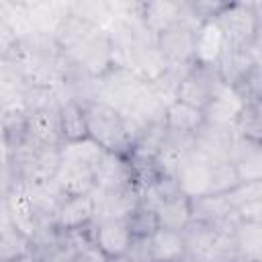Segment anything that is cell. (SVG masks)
Masks as SVG:
<instances>
[{"mask_svg":"<svg viewBox=\"0 0 262 262\" xmlns=\"http://www.w3.org/2000/svg\"><path fill=\"white\" fill-rule=\"evenodd\" d=\"M151 82L143 80L137 72L113 66L104 76L96 78V100L106 102L121 115L131 113Z\"/></svg>","mask_w":262,"mask_h":262,"instance_id":"cell-1","label":"cell"},{"mask_svg":"<svg viewBox=\"0 0 262 262\" xmlns=\"http://www.w3.org/2000/svg\"><path fill=\"white\" fill-rule=\"evenodd\" d=\"M84 111L88 121V137L98 141L106 151L129 156L131 143L121 113L100 100L84 104Z\"/></svg>","mask_w":262,"mask_h":262,"instance_id":"cell-2","label":"cell"},{"mask_svg":"<svg viewBox=\"0 0 262 262\" xmlns=\"http://www.w3.org/2000/svg\"><path fill=\"white\" fill-rule=\"evenodd\" d=\"M215 23L225 35L229 45L250 47L258 35V16L254 10V2H225L223 10L217 14Z\"/></svg>","mask_w":262,"mask_h":262,"instance_id":"cell-3","label":"cell"},{"mask_svg":"<svg viewBox=\"0 0 262 262\" xmlns=\"http://www.w3.org/2000/svg\"><path fill=\"white\" fill-rule=\"evenodd\" d=\"M68 59L78 66L82 72H86L92 78L104 76L115 63H113V45H111V35L102 27L94 35H90L86 41L76 45L70 51H63Z\"/></svg>","mask_w":262,"mask_h":262,"instance_id":"cell-4","label":"cell"},{"mask_svg":"<svg viewBox=\"0 0 262 262\" xmlns=\"http://www.w3.org/2000/svg\"><path fill=\"white\" fill-rule=\"evenodd\" d=\"M221 84L223 82H221L215 66H201L194 61L192 70L188 72V76L180 82V86L176 90V100L190 104L199 111H205Z\"/></svg>","mask_w":262,"mask_h":262,"instance_id":"cell-5","label":"cell"},{"mask_svg":"<svg viewBox=\"0 0 262 262\" xmlns=\"http://www.w3.org/2000/svg\"><path fill=\"white\" fill-rule=\"evenodd\" d=\"M94 188L100 192H123L135 188L133 166L127 156L106 151L94 172Z\"/></svg>","mask_w":262,"mask_h":262,"instance_id":"cell-6","label":"cell"},{"mask_svg":"<svg viewBox=\"0 0 262 262\" xmlns=\"http://www.w3.org/2000/svg\"><path fill=\"white\" fill-rule=\"evenodd\" d=\"M196 27L188 23H176L158 35V49L162 51L168 66L174 63H192L194 61V37Z\"/></svg>","mask_w":262,"mask_h":262,"instance_id":"cell-7","label":"cell"},{"mask_svg":"<svg viewBox=\"0 0 262 262\" xmlns=\"http://www.w3.org/2000/svg\"><path fill=\"white\" fill-rule=\"evenodd\" d=\"M178 184L182 194L188 196L190 201L211 192V160L201 151H196L194 145L180 166Z\"/></svg>","mask_w":262,"mask_h":262,"instance_id":"cell-8","label":"cell"},{"mask_svg":"<svg viewBox=\"0 0 262 262\" xmlns=\"http://www.w3.org/2000/svg\"><path fill=\"white\" fill-rule=\"evenodd\" d=\"M237 139L235 125H215L205 123L194 133V149L207 156L211 162L215 160H229L233 143Z\"/></svg>","mask_w":262,"mask_h":262,"instance_id":"cell-9","label":"cell"},{"mask_svg":"<svg viewBox=\"0 0 262 262\" xmlns=\"http://www.w3.org/2000/svg\"><path fill=\"white\" fill-rule=\"evenodd\" d=\"M90 194L94 199L92 225H98V223L111 221V219H127L139 205L137 188H129L123 192H100L94 188Z\"/></svg>","mask_w":262,"mask_h":262,"instance_id":"cell-10","label":"cell"},{"mask_svg":"<svg viewBox=\"0 0 262 262\" xmlns=\"http://www.w3.org/2000/svg\"><path fill=\"white\" fill-rule=\"evenodd\" d=\"M244 100L239 98V94L235 92V88L221 84L217 88V92L213 94L211 102L207 104V108L203 111L205 115V123H215V125H235V121L239 119L242 111H244Z\"/></svg>","mask_w":262,"mask_h":262,"instance_id":"cell-11","label":"cell"},{"mask_svg":"<svg viewBox=\"0 0 262 262\" xmlns=\"http://www.w3.org/2000/svg\"><path fill=\"white\" fill-rule=\"evenodd\" d=\"M29 137H33L37 143L47 147H61L63 133H61L59 106H49L29 113Z\"/></svg>","mask_w":262,"mask_h":262,"instance_id":"cell-12","label":"cell"},{"mask_svg":"<svg viewBox=\"0 0 262 262\" xmlns=\"http://www.w3.org/2000/svg\"><path fill=\"white\" fill-rule=\"evenodd\" d=\"M256 66L252 53L246 49V47H237V45H229L225 41V49L221 51L215 68H217V74L221 78L223 84L227 86H235L252 68Z\"/></svg>","mask_w":262,"mask_h":262,"instance_id":"cell-13","label":"cell"},{"mask_svg":"<svg viewBox=\"0 0 262 262\" xmlns=\"http://www.w3.org/2000/svg\"><path fill=\"white\" fill-rule=\"evenodd\" d=\"M94 227V239L96 244L102 248V252L113 258V256H125L133 235L129 231V225L125 219H111V221H102Z\"/></svg>","mask_w":262,"mask_h":262,"instance_id":"cell-14","label":"cell"},{"mask_svg":"<svg viewBox=\"0 0 262 262\" xmlns=\"http://www.w3.org/2000/svg\"><path fill=\"white\" fill-rule=\"evenodd\" d=\"M98 29H102L100 25L72 12V4H70V12L57 23L55 31H53V37L55 41L59 43V47L63 51H70L74 49L76 45H80L82 41H86L90 35H94Z\"/></svg>","mask_w":262,"mask_h":262,"instance_id":"cell-15","label":"cell"},{"mask_svg":"<svg viewBox=\"0 0 262 262\" xmlns=\"http://www.w3.org/2000/svg\"><path fill=\"white\" fill-rule=\"evenodd\" d=\"M94 219V199L92 194L70 196L59 207L55 215V227L61 231H72L90 225Z\"/></svg>","mask_w":262,"mask_h":262,"instance_id":"cell-16","label":"cell"},{"mask_svg":"<svg viewBox=\"0 0 262 262\" xmlns=\"http://www.w3.org/2000/svg\"><path fill=\"white\" fill-rule=\"evenodd\" d=\"M141 16L145 27L158 37L182 18V0H154L141 2Z\"/></svg>","mask_w":262,"mask_h":262,"instance_id":"cell-17","label":"cell"},{"mask_svg":"<svg viewBox=\"0 0 262 262\" xmlns=\"http://www.w3.org/2000/svg\"><path fill=\"white\" fill-rule=\"evenodd\" d=\"M190 209H192V221H201L211 227H217L237 211L225 194H205L192 199Z\"/></svg>","mask_w":262,"mask_h":262,"instance_id":"cell-18","label":"cell"},{"mask_svg":"<svg viewBox=\"0 0 262 262\" xmlns=\"http://www.w3.org/2000/svg\"><path fill=\"white\" fill-rule=\"evenodd\" d=\"M229 160L235 164L242 180H262V145L237 135Z\"/></svg>","mask_w":262,"mask_h":262,"instance_id":"cell-19","label":"cell"},{"mask_svg":"<svg viewBox=\"0 0 262 262\" xmlns=\"http://www.w3.org/2000/svg\"><path fill=\"white\" fill-rule=\"evenodd\" d=\"M225 49V35L215 20L205 23L194 37V61L201 66H215Z\"/></svg>","mask_w":262,"mask_h":262,"instance_id":"cell-20","label":"cell"},{"mask_svg":"<svg viewBox=\"0 0 262 262\" xmlns=\"http://www.w3.org/2000/svg\"><path fill=\"white\" fill-rule=\"evenodd\" d=\"M59 154H61V162L63 164L96 170L98 164L102 162V158L106 156V149L98 141H94L92 137H86V139H80V141L63 143L59 147Z\"/></svg>","mask_w":262,"mask_h":262,"instance_id":"cell-21","label":"cell"},{"mask_svg":"<svg viewBox=\"0 0 262 262\" xmlns=\"http://www.w3.org/2000/svg\"><path fill=\"white\" fill-rule=\"evenodd\" d=\"M166 127L172 133H182V135H194L203 125H205V115L203 111L184 104L180 100H174L166 106V115H164Z\"/></svg>","mask_w":262,"mask_h":262,"instance_id":"cell-22","label":"cell"},{"mask_svg":"<svg viewBox=\"0 0 262 262\" xmlns=\"http://www.w3.org/2000/svg\"><path fill=\"white\" fill-rule=\"evenodd\" d=\"M94 172L90 168H80V166H72V164H63L57 170L55 182L57 186L63 190L66 196H82V194H90L94 190Z\"/></svg>","mask_w":262,"mask_h":262,"instance_id":"cell-23","label":"cell"},{"mask_svg":"<svg viewBox=\"0 0 262 262\" xmlns=\"http://www.w3.org/2000/svg\"><path fill=\"white\" fill-rule=\"evenodd\" d=\"M0 248H2V262L18 260L35 250L33 239L25 231H20L8 219V215L4 211H2V244H0Z\"/></svg>","mask_w":262,"mask_h":262,"instance_id":"cell-24","label":"cell"},{"mask_svg":"<svg viewBox=\"0 0 262 262\" xmlns=\"http://www.w3.org/2000/svg\"><path fill=\"white\" fill-rule=\"evenodd\" d=\"M158 219H160V229H174L182 231L190 221H192V209H190V199L180 194L170 201H164L156 209Z\"/></svg>","mask_w":262,"mask_h":262,"instance_id":"cell-25","label":"cell"},{"mask_svg":"<svg viewBox=\"0 0 262 262\" xmlns=\"http://www.w3.org/2000/svg\"><path fill=\"white\" fill-rule=\"evenodd\" d=\"M151 248L156 262H180L186 256L184 235L174 229H158L151 235Z\"/></svg>","mask_w":262,"mask_h":262,"instance_id":"cell-26","label":"cell"},{"mask_svg":"<svg viewBox=\"0 0 262 262\" xmlns=\"http://www.w3.org/2000/svg\"><path fill=\"white\" fill-rule=\"evenodd\" d=\"M59 119H61V133H63V143L68 141H80L88 137V121H86V111L84 104L70 100L59 106Z\"/></svg>","mask_w":262,"mask_h":262,"instance_id":"cell-27","label":"cell"},{"mask_svg":"<svg viewBox=\"0 0 262 262\" xmlns=\"http://www.w3.org/2000/svg\"><path fill=\"white\" fill-rule=\"evenodd\" d=\"M166 135H168V127H166V121H154L145 127V131L139 135V139L131 145V151L129 156H135V158H156L162 143L166 141Z\"/></svg>","mask_w":262,"mask_h":262,"instance_id":"cell-28","label":"cell"},{"mask_svg":"<svg viewBox=\"0 0 262 262\" xmlns=\"http://www.w3.org/2000/svg\"><path fill=\"white\" fill-rule=\"evenodd\" d=\"M239 182H242V178L231 160L211 162V192L209 194H227Z\"/></svg>","mask_w":262,"mask_h":262,"instance_id":"cell-29","label":"cell"},{"mask_svg":"<svg viewBox=\"0 0 262 262\" xmlns=\"http://www.w3.org/2000/svg\"><path fill=\"white\" fill-rule=\"evenodd\" d=\"M235 242L239 250V258L254 260L262 256V225L239 223L235 231Z\"/></svg>","mask_w":262,"mask_h":262,"instance_id":"cell-30","label":"cell"},{"mask_svg":"<svg viewBox=\"0 0 262 262\" xmlns=\"http://www.w3.org/2000/svg\"><path fill=\"white\" fill-rule=\"evenodd\" d=\"M125 221L133 237H151L160 229V219L156 209H149L145 205H137L135 211Z\"/></svg>","mask_w":262,"mask_h":262,"instance_id":"cell-31","label":"cell"},{"mask_svg":"<svg viewBox=\"0 0 262 262\" xmlns=\"http://www.w3.org/2000/svg\"><path fill=\"white\" fill-rule=\"evenodd\" d=\"M233 88L246 106H254L256 102H260L262 100V66L256 63Z\"/></svg>","mask_w":262,"mask_h":262,"instance_id":"cell-32","label":"cell"},{"mask_svg":"<svg viewBox=\"0 0 262 262\" xmlns=\"http://www.w3.org/2000/svg\"><path fill=\"white\" fill-rule=\"evenodd\" d=\"M235 133L248 141L262 145V117L254 106H244L239 119L235 121Z\"/></svg>","mask_w":262,"mask_h":262,"instance_id":"cell-33","label":"cell"},{"mask_svg":"<svg viewBox=\"0 0 262 262\" xmlns=\"http://www.w3.org/2000/svg\"><path fill=\"white\" fill-rule=\"evenodd\" d=\"M225 196L229 199V203L235 209H239V207H244L248 203H254V201L262 199V180H242Z\"/></svg>","mask_w":262,"mask_h":262,"instance_id":"cell-34","label":"cell"},{"mask_svg":"<svg viewBox=\"0 0 262 262\" xmlns=\"http://www.w3.org/2000/svg\"><path fill=\"white\" fill-rule=\"evenodd\" d=\"M131 262H156L154 260V248H151V237H133L127 254Z\"/></svg>","mask_w":262,"mask_h":262,"instance_id":"cell-35","label":"cell"},{"mask_svg":"<svg viewBox=\"0 0 262 262\" xmlns=\"http://www.w3.org/2000/svg\"><path fill=\"white\" fill-rule=\"evenodd\" d=\"M237 215L242 219V223H254V225H262V199L248 203L244 207L237 209Z\"/></svg>","mask_w":262,"mask_h":262,"instance_id":"cell-36","label":"cell"},{"mask_svg":"<svg viewBox=\"0 0 262 262\" xmlns=\"http://www.w3.org/2000/svg\"><path fill=\"white\" fill-rule=\"evenodd\" d=\"M12 262H41V260L35 256V252H31V254H27V256H23L18 260H12Z\"/></svg>","mask_w":262,"mask_h":262,"instance_id":"cell-37","label":"cell"},{"mask_svg":"<svg viewBox=\"0 0 262 262\" xmlns=\"http://www.w3.org/2000/svg\"><path fill=\"white\" fill-rule=\"evenodd\" d=\"M254 10H256V16H258V25L262 29V2H254Z\"/></svg>","mask_w":262,"mask_h":262,"instance_id":"cell-38","label":"cell"},{"mask_svg":"<svg viewBox=\"0 0 262 262\" xmlns=\"http://www.w3.org/2000/svg\"><path fill=\"white\" fill-rule=\"evenodd\" d=\"M108 262H131L127 256H113V258H108Z\"/></svg>","mask_w":262,"mask_h":262,"instance_id":"cell-39","label":"cell"},{"mask_svg":"<svg viewBox=\"0 0 262 262\" xmlns=\"http://www.w3.org/2000/svg\"><path fill=\"white\" fill-rule=\"evenodd\" d=\"M254 108H256V113L262 117V100H260V102H256V104H254Z\"/></svg>","mask_w":262,"mask_h":262,"instance_id":"cell-40","label":"cell"},{"mask_svg":"<svg viewBox=\"0 0 262 262\" xmlns=\"http://www.w3.org/2000/svg\"><path fill=\"white\" fill-rule=\"evenodd\" d=\"M180 262H182V260H180Z\"/></svg>","mask_w":262,"mask_h":262,"instance_id":"cell-41","label":"cell"}]
</instances>
